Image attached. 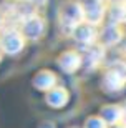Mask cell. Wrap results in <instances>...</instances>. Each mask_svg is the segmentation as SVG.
Here are the masks:
<instances>
[{"instance_id":"obj_1","label":"cell","mask_w":126,"mask_h":128,"mask_svg":"<svg viewBox=\"0 0 126 128\" xmlns=\"http://www.w3.org/2000/svg\"><path fill=\"white\" fill-rule=\"evenodd\" d=\"M86 128H105V123L98 118H91L88 122V125H86Z\"/></svg>"}]
</instances>
